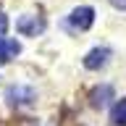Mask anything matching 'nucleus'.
<instances>
[{
    "instance_id": "obj_1",
    "label": "nucleus",
    "mask_w": 126,
    "mask_h": 126,
    "mask_svg": "<svg viewBox=\"0 0 126 126\" xmlns=\"http://www.w3.org/2000/svg\"><path fill=\"white\" fill-rule=\"evenodd\" d=\"M16 29L21 32L24 37H37V34H42V29H45V21H42V16L26 13V16H21V18L16 21Z\"/></svg>"
},
{
    "instance_id": "obj_2",
    "label": "nucleus",
    "mask_w": 126,
    "mask_h": 126,
    "mask_svg": "<svg viewBox=\"0 0 126 126\" xmlns=\"http://www.w3.org/2000/svg\"><path fill=\"white\" fill-rule=\"evenodd\" d=\"M92 21H94V11H92L89 5L74 8V11H71V16H68V24H71V29H79V32L89 29V26H92Z\"/></svg>"
},
{
    "instance_id": "obj_3",
    "label": "nucleus",
    "mask_w": 126,
    "mask_h": 126,
    "mask_svg": "<svg viewBox=\"0 0 126 126\" xmlns=\"http://www.w3.org/2000/svg\"><path fill=\"white\" fill-rule=\"evenodd\" d=\"M8 102H11V105H29L32 100H34V89H32V87H11V89H8Z\"/></svg>"
},
{
    "instance_id": "obj_4",
    "label": "nucleus",
    "mask_w": 126,
    "mask_h": 126,
    "mask_svg": "<svg viewBox=\"0 0 126 126\" xmlns=\"http://www.w3.org/2000/svg\"><path fill=\"white\" fill-rule=\"evenodd\" d=\"M108 58H110V50L108 47H94V50H89L87 53V58H84V66L89 71H94V68H102L105 63H108Z\"/></svg>"
},
{
    "instance_id": "obj_5",
    "label": "nucleus",
    "mask_w": 126,
    "mask_h": 126,
    "mask_svg": "<svg viewBox=\"0 0 126 126\" xmlns=\"http://www.w3.org/2000/svg\"><path fill=\"white\" fill-rule=\"evenodd\" d=\"M18 53H21V45H18L16 39L0 37V66H3V63H8L11 58H16Z\"/></svg>"
},
{
    "instance_id": "obj_6",
    "label": "nucleus",
    "mask_w": 126,
    "mask_h": 126,
    "mask_svg": "<svg viewBox=\"0 0 126 126\" xmlns=\"http://www.w3.org/2000/svg\"><path fill=\"white\" fill-rule=\"evenodd\" d=\"M108 97H113V89L110 87H100V89H94L89 94V102H92V108H105L108 105Z\"/></svg>"
},
{
    "instance_id": "obj_7",
    "label": "nucleus",
    "mask_w": 126,
    "mask_h": 126,
    "mask_svg": "<svg viewBox=\"0 0 126 126\" xmlns=\"http://www.w3.org/2000/svg\"><path fill=\"white\" fill-rule=\"evenodd\" d=\"M110 121H113L116 126H126V97H124V100H118L116 105H113Z\"/></svg>"
},
{
    "instance_id": "obj_8",
    "label": "nucleus",
    "mask_w": 126,
    "mask_h": 126,
    "mask_svg": "<svg viewBox=\"0 0 126 126\" xmlns=\"http://www.w3.org/2000/svg\"><path fill=\"white\" fill-rule=\"evenodd\" d=\"M113 3V8H118V11H126V0H110Z\"/></svg>"
},
{
    "instance_id": "obj_9",
    "label": "nucleus",
    "mask_w": 126,
    "mask_h": 126,
    "mask_svg": "<svg viewBox=\"0 0 126 126\" xmlns=\"http://www.w3.org/2000/svg\"><path fill=\"white\" fill-rule=\"evenodd\" d=\"M3 32H5V16H0V37H3Z\"/></svg>"
}]
</instances>
